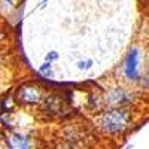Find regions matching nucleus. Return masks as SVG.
<instances>
[{
	"label": "nucleus",
	"mask_w": 149,
	"mask_h": 149,
	"mask_svg": "<svg viewBox=\"0 0 149 149\" xmlns=\"http://www.w3.org/2000/svg\"><path fill=\"white\" fill-rule=\"evenodd\" d=\"M97 125L103 134L110 137L124 136L134 125V112L131 107L104 109V112L98 116Z\"/></svg>",
	"instance_id": "1"
},
{
	"label": "nucleus",
	"mask_w": 149,
	"mask_h": 149,
	"mask_svg": "<svg viewBox=\"0 0 149 149\" xmlns=\"http://www.w3.org/2000/svg\"><path fill=\"white\" fill-rule=\"evenodd\" d=\"M46 95H48L46 88L36 81H27L19 84L14 93L17 106L22 107H39L42 106Z\"/></svg>",
	"instance_id": "2"
},
{
	"label": "nucleus",
	"mask_w": 149,
	"mask_h": 149,
	"mask_svg": "<svg viewBox=\"0 0 149 149\" xmlns=\"http://www.w3.org/2000/svg\"><path fill=\"white\" fill-rule=\"evenodd\" d=\"M143 51L139 45H133L127 54L124 55L121 64V74L122 79L127 84L139 85L143 74Z\"/></svg>",
	"instance_id": "3"
},
{
	"label": "nucleus",
	"mask_w": 149,
	"mask_h": 149,
	"mask_svg": "<svg viewBox=\"0 0 149 149\" xmlns=\"http://www.w3.org/2000/svg\"><path fill=\"white\" fill-rule=\"evenodd\" d=\"M137 100V93L134 90L124 85H116L113 88L107 90L104 94L102 104L104 109H115V107H130Z\"/></svg>",
	"instance_id": "4"
},
{
	"label": "nucleus",
	"mask_w": 149,
	"mask_h": 149,
	"mask_svg": "<svg viewBox=\"0 0 149 149\" xmlns=\"http://www.w3.org/2000/svg\"><path fill=\"white\" fill-rule=\"evenodd\" d=\"M2 143L5 149H39L37 139L33 134L15 128L5 131Z\"/></svg>",
	"instance_id": "5"
},
{
	"label": "nucleus",
	"mask_w": 149,
	"mask_h": 149,
	"mask_svg": "<svg viewBox=\"0 0 149 149\" xmlns=\"http://www.w3.org/2000/svg\"><path fill=\"white\" fill-rule=\"evenodd\" d=\"M37 73H39V76H42L43 79H52L54 78V66H52V63L43 61V63L39 66V69H37Z\"/></svg>",
	"instance_id": "6"
},
{
	"label": "nucleus",
	"mask_w": 149,
	"mask_h": 149,
	"mask_svg": "<svg viewBox=\"0 0 149 149\" xmlns=\"http://www.w3.org/2000/svg\"><path fill=\"white\" fill-rule=\"evenodd\" d=\"M94 67V60L93 58H81L76 61V69L79 72H90Z\"/></svg>",
	"instance_id": "7"
},
{
	"label": "nucleus",
	"mask_w": 149,
	"mask_h": 149,
	"mask_svg": "<svg viewBox=\"0 0 149 149\" xmlns=\"http://www.w3.org/2000/svg\"><path fill=\"white\" fill-rule=\"evenodd\" d=\"M143 90H146V91H149V61H148V64H146V67H145V70H143V74H142V81H140V84H139Z\"/></svg>",
	"instance_id": "8"
},
{
	"label": "nucleus",
	"mask_w": 149,
	"mask_h": 149,
	"mask_svg": "<svg viewBox=\"0 0 149 149\" xmlns=\"http://www.w3.org/2000/svg\"><path fill=\"white\" fill-rule=\"evenodd\" d=\"M60 60V52L55 51V49H51V51H48L43 57V61H48V63H55V61Z\"/></svg>",
	"instance_id": "9"
},
{
	"label": "nucleus",
	"mask_w": 149,
	"mask_h": 149,
	"mask_svg": "<svg viewBox=\"0 0 149 149\" xmlns=\"http://www.w3.org/2000/svg\"><path fill=\"white\" fill-rule=\"evenodd\" d=\"M2 3H3L6 8L12 9V8H17V5H18V0H2Z\"/></svg>",
	"instance_id": "10"
},
{
	"label": "nucleus",
	"mask_w": 149,
	"mask_h": 149,
	"mask_svg": "<svg viewBox=\"0 0 149 149\" xmlns=\"http://www.w3.org/2000/svg\"><path fill=\"white\" fill-rule=\"evenodd\" d=\"M57 149H73L70 145H61V146H58Z\"/></svg>",
	"instance_id": "11"
},
{
	"label": "nucleus",
	"mask_w": 149,
	"mask_h": 149,
	"mask_svg": "<svg viewBox=\"0 0 149 149\" xmlns=\"http://www.w3.org/2000/svg\"><path fill=\"white\" fill-rule=\"evenodd\" d=\"M3 134H5V130H3L2 127H0V142L3 140Z\"/></svg>",
	"instance_id": "12"
},
{
	"label": "nucleus",
	"mask_w": 149,
	"mask_h": 149,
	"mask_svg": "<svg viewBox=\"0 0 149 149\" xmlns=\"http://www.w3.org/2000/svg\"><path fill=\"white\" fill-rule=\"evenodd\" d=\"M122 149H133V146H131V145H127L125 148H122Z\"/></svg>",
	"instance_id": "13"
},
{
	"label": "nucleus",
	"mask_w": 149,
	"mask_h": 149,
	"mask_svg": "<svg viewBox=\"0 0 149 149\" xmlns=\"http://www.w3.org/2000/svg\"><path fill=\"white\" fill-rule=\"evenodd\" d=\"M0 112H2V110H0Z\"/></svg>",
	"instance_id": "14"
}]
</instances>
